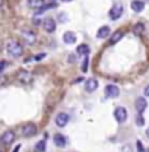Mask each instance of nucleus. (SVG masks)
Masks as SVG:
<instances>
[{
    "mask_svg": "<svg viewBox=\"0 0 149 152\" xmlns=\"http://www.w3.org/2000/svg\"><path fill=\"white\" fill-rule=\"evenodd\" d=\"M143 31H145V25H143V23H136V25L133 26V34H136V35L143 34Z\"/></svg>",
    "mask_w": 149,
    "mask_h": 152,
    "instance_id": "20",
    "label": "nucleus"
},
{
    "mask_svg": "<svg viewBox=\"0 0 149 152\" xmlns=\"http://www.w3.org/2000/svg\"><path fill=\"white\" fill-rule=\"evenodd\" d=\"M44 23H42V26H44V29L47 31V32H54V29H56V22L53 20L51 18H47L42 20Z\"/></svg>",
    "mask_w": 149,
    "mask_h": 152,
    "instance_id": "9",
    "label": "nucleus"
},
{
    "mask_svg": "<svg viewBox=\"0 0 149 152\" xmlns=\"http://www.w3.org/2000/svg\"><path fill=\"white\" fill-rule=\"evenodd\" d=\"M111 34V29H110V26H101L99 29H98V32H96V37L99 38V39H102V38H107L108 35Z\"/></svg>",
    "mask_w": 149,
    "mask_h": 152,
    "instance_id": "14",
    "label": "nucleus"
},
{
    "mask_svg": "<svg viewBox=\"0 0 149 152\" xmlns=\"http://www.w3.org/2000/svg\"><path fill=\"white\" fill-rule=\"evenodd\" d=\"M108 15H110V19H112V20H117V19L123 15V4L115 3V4L111 7V10H110V13H108Z\"/></svg>",
    "mask_w": 149,
    "mask_h": 152,
    "instance_id": "3",
    "label": "nucleus"
},
{
    "mask_svg": "<svg viewBox=\"0 0 149 152\" xmlns=\"http://www.w3.org/2000/svg\"><path fill=\"white\" fill-rule=\"evenodd\" d=\"M131 10L133 12H136V13H139V12H142L143 9H145V3L142 1V0H133L130 4Z\"/></svg>",
    "mask_w": 149,
    "mask_h": 152,
    "instance_id": "11",
    "label": "nucleus"
},
{
    "mask_svg": "<svg viewBox=\"0 0 149 152\" xmlns=\"http://www.w3.org/2000/svg\"><path fill=\"white\" fill-rule=\"evenodd\" d=\"M4 66H6V63H4V61H1V63H0V73L3 72V67H4Z\"/></svg>",
    "mask_w": 149,
    "mask_h": 152,
    "instance_id": "27",
    "label": "nucleus"
},
{
    "mask_svg": "<svg viewBox=\"0 0 149 152\" xmlns=\"http://www.w3.org/2000/svg\"><path fill=\"white\" fill-rule=\"evenodd\" d=\"M88 61H89V58L85 57V58H83V63H82V70H83V72L88 70Z\"/></svg>",
    "mask_w": 149,
    "mask_h": 152,
    "instance_id": "23",
    "label": "nucleus"
},
{
    "mask_svg": "<svg viewBox=\"0 0 149 152\" xmlns=\"http://www.w3.org/2000/svg\"><path fill=\"white\" fill-rule=\"evenodd\" d=\"M44 57H45V54H44V53H39V54H37V56H34V60L39 61V60H42Z\"/></svg>",
    "mask_w": 149,
    "mask_h": 152,
    "instance_id": "24",
    "label": "nucleus"
},
{
    "mask_svg": "<svg viewBox=\"0 0 149 152\" xmlns=\"http://www.w3.org/2000/svg\"><path fill=\"white\" fill-rule=\"evenodd\" d=\"M136 123H137V126H143V124H145V120H143L142 114H139V115L136 117Z\"/></svg>",
    "mask_w": 149,
    "mask_h": 152,
    "instance_id": "22",
    "label": "nucleus"
},
{
    "mask_svg": "<svg viewBox=\"0 0 149 152\" xmlns=\"http://www.w3.org/2000/svg\"><path fill=\"white\" fill-rule=\"evenodd\" d=\"M19 149H20V145H16L15 149H13V152H19Z\"/></svg>",
    "mask_w": 149,
    "mask_h": 152,
    "instance_id": "28",
    "label": "nucleus"
},
{
    "mask_svg": "<svg viewBox=\"0 0 149 152\" xmlns=\"http://www.w3.org/2000/svg\"><path fill=\"white\" fill-rule=\"evenodd\" d=\"M96 88H98V80H96V79L91 77V79L86 80V83H85V89H86L88 92H93Z\"/></svg>",
    "mask_w": 149,
    "mask_h": 152,
    "instance_id": "13",
    "label": "nucleus"
},
{
    "mask_svg": "<svg viewBox=\"0 0 149 152\" xmlns=\"http://www.w3.org/2000/svg\"><path fill=\"white\" fill-rule=\"evenodd\" d=\"M136 146H137V152L142 151V149H145V148L142 146V143H140V142H137V143H136Z\"/></svg>",
    "mask_w": 149,
    "mask_h": 152,
    "instance_id": "26",
    "label": "nucleus"
},
{
    "mask_svg": "<svg viewBox=\"0 0 149 152\" xmlns=\"http://www.w3.org/2000/svg\"><path fill=\"white\" fill-rule=\"evenodd\" d=\"M37 132L38 129L34 123H28V124H25L22 127V136H25V137H31V136L37 134Z\"/></svg>",
    "mask_w": 149,
    "mask_h": 152,
    "instance_id": "2",
    "label": "nucleus"
},
{
    "mask_svg": "<svg viewBox=\"0 0 149 152\" xmlns=\"http://www.w3.org/2000/svg\"><path fill=\"white\" fill-rule=\"evenodd\" d=\"M54 143H56L57 148H64L66 146V137L63 134L57 133L56 136H54Z\"/></svg>",
    "mask_w": 149,
    "mask_h": 152,
    "instance_id": "16",
    "label": "nucleus"
},
{
    "mask_svg": "<svg viewBox=\"0 0 149 152\" xmlns=\"http://www.w3.org/2000/svg\"><path fill=\"white\" fill-rule=\"evenodd\" d=\"M6 48H7V53L13 57L22 56V53H23V45L20 42H18V41H9Z\"/></svg>",
    "mask_w": 149,
    "mask_h": 152,
    "instance_id": "1",
    "label": "nucleus"
},
{
    "mask_svg": "<svg viewBox=\"0 0 149 152\" xmlns=\"http://www.w3.org/2000/svg\"><path fill=\"white\" fill-rule=\"evenodd\" d=\"M146 107H148V102H146L145 96H139V98L136 99V110H137V113L142 114L146 110Z\"/></svg>",
    "mask_w": 149,
    "mask_h": 152,
    "instance_id": "8",
    "label": "nucleus"
},
{
    "mask_svg": "<svg viewBox=\"0 0 149 152\" xmlns=\"http://www.w3.org/2000/svg\"><path fill=\"white\" fill-rule=\"evenodd\" d=\"M61 1H72V0H61Z\"/></svg>",
    "mask_w": 149,
    "mask_h": 152,
    "instance_id": "32",
    "label": "nucleus"
},
{
    "mask_svg": "<svg viewBox=\"0 0 149 152\" xmlns=\"http://www.w3.org/2000/svg\"><path fill=\"white\" fill-rule=\"evenodd\" d=\"M63 41H64L66 44H74V42H76V34L72 32V31L64 32V34H63Z\"/></svg>",
    "mask_w": 149,
    "mask_h": 152,
    "instance_id": "15",
    "label": "nucleus"
},
{
    "mask_svg": "<svg viewBox=\"0 0 149 152\" xmlns=\"http://www.w3.org/2000/svg\"><path fill=\"white\" fill-rule=\"evenodd\" d=\"M123 31H115L114 34L111 35V38H110V45H114V44H117L121 38H123Z\"/></svg>",
    "mask_w": 149,
    "mask_h": 152,
    "instance_id": "18",
    "label": "nucleus"
},
{
    "mask_svg": "<svg viewBox=\"0 0 149 152\" xmlns=\"http://www.w3.org/2000/svg\"><path fill=\"white\" fill-rule=\"evenodd\" d=\"M54 121H56V124L58 127H64V126L67 124V121H69V114L58 113L56 115V118H54Z\"/></svg>",
    "mask_w": 149,
    "mask_h": 152,
    "instance_id": "7",
    "label": "nucleus"
},
{
    "mask_svg": "<svg viewBox=\"0 0 149 152\" xmlns=\"http://www.w3.org/2000/svg\"><path fill=\"white\" fill-rule=\"evenodd\" d=\"M18 79L20 82H23V83H29L32 80V75L29 72H26V70H20L18 73Z\"/></svg>",
    "mask_w": 149,
    "mask_h": 152,
    "instance_id": "12",
    "label": "nucleus"
},
{
    "mask_svg": "<svg viewBox=\"0 0 149 152\" xmlns=\"http://www.w3.org/2000/svg\"><path fill=\"white\" fill-rule=\"evenodd\" d=\"M76 53H77L79 56H88V54H89V45H88V44H80V45H77Z\"/></svg>",
    "mask_w": 149,
    "mask_h": 152,
    "instance_id": "17",
    "label": "nucleus"
},
{
    "mask_svg": "<svg viewBox=\"0 0 149 152\" xmlns=\"http://www.w3.org/2000/svg\"><path fill=\"white\" fill-rule=\"evenodd\" d=\"M120 95V89L115 85H107L105 86V96L107 98H117Z\"/></svg>",
    "mask_w": 149,
    "mask_h": 152,
    "instance_id": "6",
    "label": "nucleus"
},
{
    "mask_svg": "<svg viewBox=\"0 0 149 152\" xmlns=\"http://www.w3.org/2000/svg\"><path fill=\"white\" fill-rule=\"evenodd\" d=\"M114 117L118 123H124L127 120V110L124 107H117L114 110Z\"/></svg>",
    "mask_w": 149,
    "mask_h": 152,
    "instance_id": "4",
    "label": "nucleus"
},
{
    "mask_svg": "<svg viewBox=\"0 0 149 152\" xmlns=\"http://www.w3.org/2000/svg\"><path fill=\"white\" fill-rule=\"evenodd\" d=\"M146 136L149 137V127H148V130H146Z\"/></svg>",
    "mask_w": 149,
    "mask_h": 152,
    "instance_id": "30",
    "label": "nucleus"
},
{
    "mask_svg": "<svg viewBox=\"0 0 149 152\" xmlns=\"http://www.w3.org/2000/svg\"><path fill=\"white\" fill-rule=\"evenodd\" d=\"M1 3H3V0H0V6H1Z\"/></svg>",
    "mask_w": 149,
    "mask_h": 152,
    "instance_id": "33",
    "label": "nucleus"
},
{
    "mask_svg": "<svg viewBox=\"0 0 149 152\" xmlns=\"http://www.w3.org/2000/svg\"><path fill=\"white\" fill-rule=\"evenodd\" d=\"M28 6L32 9H39L41 6H44V0H28Z\"/></svg>",
    "mask_w": 149,
    "mask_h": 152,
    "instance_id": "19",
    "label": "nucleus"
},
{
    "mask_svg": "<svg viewBox=\"0 0 149 152\" xmlns=\"http://www.w3.org/2000/svg\"><path fill=\"white\" fill-rule=\"evenodd\" d=\"M22 37H23L26 44H32V42L35 41V34H34L32 31H29V29H23V31H22Z\"/></svg>",
    "mask_w": 149,
    "mask_h": 152,
    "instance_id": "10",
    "label": "nucleus"
},
{
    "mask_svg": "<svg viewBox=\"0 0 149 152\" xmlns=\"http://www.w3.org/2000/svg\"><path fill=\"white\" fill-rule=\"evenodd\" d=\"M143 94H145V96H149V85H146V86H145V89H143Z\"/></svg>",
    "mask_w": 149,
    "mask_h": 152,
    "instance_id": "25",
    "label": "nucleus"
},
{
    "mask_svg": "<svg viewBox=\"0 0 149 152\" xmlns=\"http://www.w3.org/2000/svg\"><path fill=\"white\" fill-rule=\"evenodd\" d=\"M45 146H47V142L45 140H39L35 145V152H45Z\"/></svg>",
    "mask_w": 149,
    "mask_h": 152,
    "instance_id": "21",
    "label": "nucleus"
},
{
    "mask_svg": "<svg viewBox=\"0 0 149 152\" xmlns=\"http://www.w3.org/2000/svg\"><path fill=\"white\" fill-rule=\"evenodd\" d=\"M139 152H148V151L146 149H142V151H139Z\"/></svg>",
    "mask_w": 149,
    "mask_h": 152,
    "instance_id": "31",
    "label": "nucleus"
},
{
    "mask_svg": "<svg viewBox=\"0 0 149 152\" xmlns=\"http://www.w3.org/2000/svg\"><path fill=\"white\" fill-rule=\"evenodd\" d=\"M13 140H15V133L12 132V130H6V132L1 134V137H0V142L3 145H10Z\"/></svg>",
    "mask_w": 149,
    "mask_h": 152,
    "instance_id": "5",
    "label": "nucleus"
},
{
    "mask_svg": "<svg viewBox=\"0 0 149 152\" xmlns=\"http://www.w3.org/2000/svg\"><path fill=\"white\" fill-rule=\"evenodd\" d=\"M60 19H61V20L64 22V20H66V16H64V15H60Z\"/></svg>",
    "mask_w": 149,
    "mask_h": 152,
    "instance_id": "29",
    "label": "nucleus"
}]
</instances>
